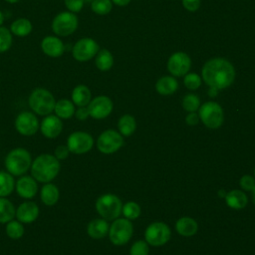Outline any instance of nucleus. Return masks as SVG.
<instances>
[{
	"label": "nucleus",
	"instance_id": "nucleus-10",
	"mask_svg": "<svg viewBox=\"0 0 255 255\" xmlns=\"http://www.w3.org/2000/svg\"><path fill=\"white\" fill-rule=\"evenodd\" d=\"M99 44L92 38H82L78 40L72 49V54L75 60L86 62L94 58L99 52Z\"/></svg>",
	"mask_w": 255,
	"mask_h": 255
},
{
	"label": "nucleus",
	"instance_id": "nucleus-23",
	"mask_svg": "<svg viewBox=\"0 0 255 255\" xmlns=\"http://www.w3.org/2000/svg\"><path fill=\"white\" fill-rule=\"evenodd\" d=\"M178 88V82L174 77L163 76L159 78L155 84V90L162 96H168L173 94Z\"/></svg>",
	"mask_w": 255,
	"mask_h": 255
},
{
	"label": "nucleus",
	"instance_id": "nucleus-4",
	"mask_svg": "<svg viewBox=\"0 0 255 255\" xmlns=\"http://www.w3.org/2000/svg\"><path fill=\"white\" fill-rule=\"evenodd\" d=\"M28 104L34 114L48 116L54 112L56 100L50 91L44 88H36L31 92Z\"/></svg>",
	"mask_w": 255,
	"mask_h": 255
},
{
	"label": "nucleus",
	"instance_id": "nucleus-45",
	"mask_svg": "<svg viewBox=\"0 0 255 255\" xmlns=\"http://www.w3.org/2000/svg\"><path fill=\"white\" fill-rule=\"evenodd\" d=\"M111 1L118 6H127L130 2V0H111Z\"/></svg>",
	"mask_w": 255,
	"mask_h": 255
},
{
	"label": "nucleus",
	"instance_id": "nucleus-9",
	"mask_svg": "<svg viewBox=\"0 0 255 255\" xmlns=\"http://www.w3.org/2000/svg\"><path fill=\"white\" fill-rule=\"evenodd\" d=\"M124 144V138L121 133L114 129L103 131L97 140L98 149L106 154L119 150Z\"/></svg>",
	"mask_w": 255,
	"mask_h": 255
},
{
	"label": "nucleus",
	"instance_id": "nucleus-31",
	"mask_svg": "<svg viewBox=\"0 0 255 255\" xmlns=\"http://www.w3.org/2000/svg\"><path fill=\"white\" fill-rule=\"evenodd\" d=\"M118 127H119V130L123 135L128 136L132 134L133 131L135 130V128H136L135 120L130 115H125L121 117V119L119 120Z\"/></svg>",
	"mask_w": 255,
	"mask_h": 255
},
{
	"label": "nucleus",
	"instance_id": "nucleus-48",
	"mask_svg": "<svg viewBox=\"0 0 255 255\" xmlns=\"http://www.w3.org/2000/svg\"><path fill=\"white\" fill-rule=\"evenodd\" d=\"M252 192H253V195H252V200H253V203L255 204V187L253 188Z\"/></svg>",
	"mask_w": 255,
	"mask_h": 255
},
{
	"label": "nucleus",
	"instance_id": "nucleus-26",
	"mask_svg": "<svg viewBox=\"0 0 255 255\" xmlns=\"http://www.w3.org/2000/svg\"><path fill=\"white\" fill-rule=\"evenodd\" d=\"M226 203L229 207L233 209H241L246 206L248 202V198L246 194L241 190H231L225 195Z\"/></svg>",
	"mask_w": 255,
	"mask_h": 255
},
{
	"label": "nucleus",
	"instance_id": "nucleus-43",
	"mask_svg": "<svg viewBox=\"0 0 255 255\" xmlns=\"http://www.w3.org/2000/svg\"><path fill=\"white\" fill-rule=\"evenodd\" d=\"M75 116L79 121H85L90 117V113H89V109L88 106L86 107H79L76 111H75Z\"/></svg>",
	"mask_w": 255,
	"mask_h": 255
},
{
	"label": "nucleus",
	"instance_id": "nucleus-40",
	"mask_svg": "<svg viewBox=\"0 0 255 255\" xmlns=\"http://www.w3.org/2000/svg\"><path fill=\"white\" fill-rule=\"evenodd\" d=\"M240 186L245 190H253L255 187V179L250 175H244L240 179Z\"/></svg>",
	"mask_w": 255,
	"mask_h": 255
},
{
	"label": "nucleus",
	"instance_id": "nucleus-12",
	"mask_svg": "<svg viewBox=\"0 0 255 255\" xmlns=\"http://www.w3.org/2000/svg\"><path fill=\"white\" fill-rule=\"evenodd\" d=\"M144 237L147 244L161 246L170 239V229L165 223L154 222L145 229Z\"/></svg>",
	"mask_w": 255,
	"mask_h": 255
},
{
	"label": "nucleus",
	"instance_id": "nucleus-38",
	"mask_svg": "<svg viewBox=\"0 0 255 255\" xmlns=\"http://www.w3.org/2000/svg\"><path fill=\"white\" fill-rule=\"evenodd\" d=\"M148 254V245L146 241L139 240L132 244L130 247L129 255H147Z\"/></svg>",
	"mask_w": 255,
	"mask_h": 255
},
{
	"label": "nucleus",
	"instance_id": "nucleus-47",
	"mask_svg": "<svg viewBox=\"0 0 255 255\" xmlns=\"http://www.w3.org/2000/svg\"><path fill=\"white\" fill-rule=\"evenodd\" d=\"M3 22H4V15H3V13L0 11V26L3 24Z\"/></svg>",
	"mask_w": 255,
	"mask_h": 255
},
{
	"label": "nucleus",
	"instance_id": "nucleus-21",
	"mask_svg": "<svg viewBox=\"0 0 255 255\" xmlns=\"http://www.w3.org/2000/svg\"><path fill=\"white\" fill-rule=\"evenodd\" d=\"M40 197L42 202L47 206L55 205L60 197V191L54 183L47 182L45 183L40 191Z\"/></svg>",
	"mask_w": 255,
	"mask_h": 255
},
{
	"label": "nucleus",
	"instance_id": "nucleus-35",
	"mask_svg": "<svg viewBox=\"0 0 255 255\" xmlns=\"http://www.w3.org/2000/svg\"><path fill=\"white\" fill-rule=\"evenodd\" d=\"M122 212L124 213V215L126 216L127 219H136L139 214H140V207L137 203L133 202V201H128L127 202L122 209Z\"/></svg>",
	"mask_w": 255,
	"mask_h": 255
},
{
	"label": "nucleus",
	"instance_id": "nucleus-42",
	"mask_svg": "<svg viewBox=\"0 0 255 255\" xmlns=\"http://www.w3.org/2000/svg\"><path fill=\"white\" fill-rule=\"evenodd\" d=\"M200 0H182L183 7L190 12H194L200 7Z\"/></svg>",
	"mask_w": 255,
	"mask_h": 255
},
{
	"label": "nucleus",
	"instance_id": "nucleus-17",
	"mask_svg": "<svg viewBox=\"0 0 255 255\" xmlns=\"http://www.w3.org/2000/svg\"><path fill=\"white\" fill-rule=\"evenodd\" d=\"M15 188L20 197L30 199L38 192L37 180L32 175H23L16 181Z\"/></svg>",
	"mask_w": 255,
	"mask_h": 255
},
{
	"label": "nucleus",
	"instance_id": "nucleus-5",
	"mask_svg": "<svg viewBox=\"0 0 255 255\" xmlns=\"http://www.w3.org/2000/svg\"><path fill=\"white\" fill-rule=\"evenodd\" d=\"M96 209L104 219L115 220L122 213L123 204L117 195L106 193L97 199Z\"/></svg>",
	"mask_w": 255,
	"mask_h": 255
},
{
	"label": "nucleus",
	"instance_id": "nucleus-6",
	"mask_svg": "<svg viewBox=\"0 0 255 255\" xmlns=\"http://www.w3.org/2000/svg\"><path fill=\"white\" fill-rule=\"evenodd\" d=\"M199 119L210 128H219L224 121V114L219 104L215 102H206L199 107Z\"/></svg>",
	"mask_w": 255,
	"mask_h": 255
},
{
	"label": "nucleus",
	"instance_id": "nucleus-22",
	"mask_svg": "<svg viewBox=\"0 0 255 255\" xmlns=\"http://www.w3.org/2000/svg\"><path fill=\"white\" fill-rule=\"evenodd\" d=\"M72 102L78 107H86L92 100V93L85 85H78L72 91Z\"/></svg>",
	"mask_w": 255,
	"mask_h": 255
},
{
	"label": "nucleus",
	"instance_id": "nucleus-14",
	"mask_svg": "<svg viewBox=\"0 0 255 255\" xmlns=\"http://www.w3.org/2000/svg\"><path fill=\"white\" fill-rule=\"evenodd\" d=\"M191 67V59L184 52L173 53L167 61V70L174 77L185 76Z\"/></svg>",
	"mask_w": 255,
	"mask_h": 255
},
{
	"label": "nucleus",
	"instance_id": "nucleus-20",
	"mask_svg": "<svg viewBox=\"0 0 255 255\" xmlns=\"http://www.w3.org/2000/svg\"><path fill=\"white\" fill-rule=\"evenodd\" d=\"M110 226L106 219L96 218L89 222L87 226V232L90 237L94 239H101L104 238L109 232Z\"/></svg>",
	"mask_w": 255,
	"mask_h": 255
},
{
	"label": "nucleus",
	"instance_id": "nucleus-27",
	"mask_svg": "<svg viewBox=\"0 0 255 255\" xmlns=\"http://www.w3.org/2000/svg\"><path fill=\"white\" fill-rule=\"evenodd\" d=\"M33 29V25L30 20L26 18H19L15 20L10 27V31L12 34L18 37H25L28 36Z\"/></svg>",
	"mask_w": 255,
	"mask_h": 255
},
{
	"label": "nucleus",
	"instance_id": "nucleus-3",
	"mask_svg": "<svg viewBox=\"0 0 255 255\" xmlns=\"http://www.w3.org/2000/svg\"><path fill=\"white\" fill-rule=\"evenodd\" d=\"M6 170L12 175L21 176L31 167L32 157L30 152L23 147L10 150L5 157Z\"/></svg>",
	"mask_w": 255,
	"mask_h": 255
},
{
	"label": "nucleus",
	"instance_id": "nucleus-36",
	"mask_svg": "<svg viewBox=\"0 0 255 255\" xmlns=\"http://www.w3.org/2000/svg\"><path fill=\"white\" fill-rule=\"evenodd\" d=\"M12 45V33L6 27L0 26V53L10 49Z\"/></svg>",
	"mask_w": 255,
	"mask_h": 255
},
{
	"label": "nucleus",
	"instance_id": "nucleus-28",
	"mask_svg": "<svg viewBox=\"0 0 255 255\" xmlns=\"http://www.w3.org/2000/svg\"><path fill=\"white\" fill-rule=\"evenodd\" d=\"M95 64L100 71H109L114 65V57L107 49H101L96 55Z\"/></svg>",
	"mask_w": 255,
	"mask_h": 255
},
{
	"label": "nucleus",
	"instance_id": "nucleus-7",
	"mask_svg": "<svg viewBox=\"0 0 255 255\" xmlns=\"http://www.w3.org/2000/svg\"><path fill=\"white\" fill-rule=\"evenodd\" d=\"M79 20L75 13L64 11L55 16L52 22V30L57 36L66 37L73 34L78 28Z\"/></svg>",
	"mask_w": 255,
	"mask_h": 255
},
{
	"label": "nucleus",
	"instance_id": "nucleus-18",
	"mask_svg": "<svg viewBox=\"0 0 255 255\" xmlns=\"http://www.w3.org/2000/svg\"><path fill=\"white\" fill-rule=\"evenodd\" d=\"M39 206L33 201H25L16 209V218L22 223H32L39 216Z\"/></svg>",
	"mask_w": 255,
	"mask_h": 255
},
{
	"label": "nucleus",
	"instance_id": "nucleus-29",
	"mask_svg": "<svg viewBox=\"0 0 255 255\" xmlns=\"http://www.w3.org/2000/svg\"><path fill=\"white\" fill-rule=\"evenodd\" d=\"M15 188V180L8 171L0 170V197H6L12 193Z\"/></svg>",
	"mask_w": 255,
	"mask_h": 255
},
{
	"label": "nucleus",
	"instance_id": "nucleus-30",
	"mask_svg": "<svg viewBox=\"0 0 255 255\" xmlns=\"http://www.w3.org/2000/svg\"><path fill=\"white\" fill-rule=\"evenodd\" d=\"M16 209L13 203L6 197H0V223H7L14 219Z\"/></svg>",
	"mask_w": 255,
	"mask_h": 255
},
{
	"label": "nucleus",
	"instance_id": "nucleus-11",
	"mask_svg": "<svg viewBox=\"0 0 255 255\" xmlns=\"http://www.w3.org/2000/svg\"><path fill=\"white\" fill-rule=\"evenodd\" d=\"M94 145L93 136L86 131H74L67 139V146L70 152L83 154L92 149Z\"/></svg>",
	"mask_w": 255,
	"mask_h": 255
},
{
	"label": "nucleus",
	"instance_id": "nucleus-39",
	"mask_svg": "<svg viewBox=\"0 0 255 255\" xmlns=\"http://www.w3.org/2000/svg\"><path fill=\"white\" fill-rule=\"evenodd\" d=\"M64 3L70 12L77 13L83 9L85 0H64Z\"/></svg>",
	"mask_w": 255,
	"mask_h": 255
},
{
	"label": "nucleus",
	"instance_id": "nucleus-33",
	"mask_svg": "<svg viewBox=\"0 0 255 255\" xmlns=\"http://www.w3.org/2000/svg\"><path fill=\"white\" fill-rule=\"evenodd\" d=\"M91 8L98 15H106L111 12L113 3L111 0H93L91 2Z\"/></svg>",
	"mask_w": 255,
	"mask_h": 255
},
{
	"label": "nucleus",
	"instance_id": "nucleus-51",
	"mask_svg": "<svg viewBox=\"0 0 255 255\" xmlns=\"http://www.w3.org/2000/svg\"><path fill=\"white\" fill-rule=\"evenodd\" d=\"M254 174H255V170H254Z\"/></svg>",
	"mask_w": 255,
	"mask_h": 255
},
{
	"label": "nucleus",
	"instance_id": "nucleus-32",
	"mask_svg": "<svg viewBox=\"0 0 255 255\" xmlns=\"http://www.w3.org/2000/svg\"><path fill=\"white\" fill-rule=\"evenodd\" d=\"M5 231L7 236L11 239H19L24 235V232H25L22 222L14 219L6 223Z\"/></svg>",
	"mask_w": 255,
	"mask_h": 255
},
{
	"label": "nucleus",
	"instance_id": "nucleus-16",
	"mask_svg": "<svg viewBox=\"0 0 255 255\" xmlns=\"http://www.w3.org/2000/svg\"><path fill=\"white\" fill-rule=\"evenodd\" d=\"M40 130L45 137L55 138L63 130L62 120L58 118L56 115L50 114L42 120L40 124Z\"/></svg>",
	"mask_w": 255,
	"mask_h": 255
},
{
	"label": "nucleus",
	"instance_id": "nucleus-34",
	"mask_svg": "<svg viewBox=\"0 0 255 255\" xmlns=\"http://www.w3.org/2000/svg\"><path fill=\"white\" fill-rule=\"evenodd\" d=\"M182 107L186 112L193 113L200 107V100L194 94H187L182 100Z\"/></svg>",
	"mask_w": 255,
	"mask_h": 255
},
{
	"label": "nucleus",
	"instance_id": "nucleus-2",
	"mask_svg": "<svg viewBox=\"0 0 255 255\" xmlns=\"http://www.w3.org/2000/svg\"><path fill=\"white\" fill-rule=\"evenodd\" d=\"M60 161L54 154L42 153L38 155L31 164V174L39 182H51L59 173Z\"/></svg>",
	"mask_w": 255,
	"mask_h": 255
},
{
	"label": "nucleus",
	"instance_id": "nucleus-44",
	"mask_svg": "<svg viewBox=\"0 0 255 255\" xmlns=\"http://www.w3.org/2000/svg\"><path fill=\"white\" fill-rule=\"evenodd\" d=\"M199 116L195 113V112H193V113H190L189 115H187V117L185 118V122H186V124L187 125H189V126H195V125H197L198 124V122H199Z\"/></svg>",
	"mask_w": 255,
	"mask_h": 255
},
{
	"label": "nucleus",
	"instance_id": "nucleus-50",
	"mask_svg": "<svg viewBox=\"0 0 255 255\" xmlns=\"http://www.w3.org/2000/svg\"><path fill=\"white\" fill-rule=\"evenodd\" d=\"M85 1H87V2H92L93 0H85Z\"/></svg>",
	"mask_w": 255,
	"mask_h": 255
},
{
	"label": "nucleus",
	"instance_id": "nucleus-8",
	"mask_svg": "<svg viewBox=\"0 0 255 255\" xmlns=\"http://www.w3.org/2000/svg\"><path fill=\"white\" fill-rule=\"evenodd\" d=\"M132 224L127 218L116 219L109 229V237L113 244L124 245L132 235Z\"/></svg>",
	"mask_w": 255,
	"mask_h": 255
},
{
	"label": "nucleus",
	"instance_id": "nucleus-15",
	"mask_svg": "<svg viewBox=\"0 0 255 255\" xmlns=\"http://www.w3.org/2000/svg\"><path fill=\"white\" fill-rule=\"evenodd\" d=\"M90 117L96 120L107 118L113 111V102L107 96H98L88 105Z\"/></svg>",
	"mask_w": 255,
	"mask_h": 255
},
{
	"label": "nucleus",
	"instance_id": "nucleus-1",
	"mask_svg": "<svg viewBox=\"0 0 255 255\" xmlns=\"http://www.w3.org/2000/svg\"><path fill=\"white\" fill-rule=\"evenodd\" d=\"M202 79L209 87L223 90L232 85L235 80L233 65L223 58L208 60L202 67Z\"/></svg>",
	"mask_w": 255,
	"mask_h": 255
},
{
	"label": "nucleus",
	"instance_id": "nucleus-24",
	"mask_svg": "<svg viewBox=\"0 0 255 255\" xmlns=\"http://www.w3.org/2000/svg\"><path fill=\"white\" fill-rule=\"evenodd\" d=\"M75 105L68 99H61L56 102L54 112L61 120H68L75 115Z\"/></svg>",
	"mask_w": 255,
	"mask_h": 255
},
{
	"label": "nucleus",
	"instance_id": "nucleus-19",
	"mask_svg": "<svg viewBox=\"0 0 255 255\" xmlns=\"http://www.w3.org/2000/svg\"><path fill=\"white\" fill-rule=\"evenodd\" d=\"M41 49L45 55L51 58H59L65 51L62 40L56 36H46L41 42Z\"/></svg>",
	"mask_w": 255,
	"mask_h": 255
},
{
	"label": "nucleus",
	"instance_id": "nucleus-46",
	"mask_svg": "<svg viewBox=\"0 0 255 255\" xmlns=\"http://www.w3.org/2000/svg\"><path fill=\"white\" fill-rule=\"evenodd\" d=\"M217 91H218L217 89L210 87V88H209V91H208V95H209L210 97H215V96L217 95Z\"/></svg>",
	"mask_w": 255,
	"mask_h": 255
},
{
	"label": "nucleus",
	"instance_id": "nucleus-41",
	"mask_svg": "<svg viewBox=\"0 0 255 255\" xmlns=\"http://www.w3.org/2000/svg\"><path fill=\"white\" fill-rule=\"evenodd\" d=\"M69 153H70V150L68 148L67 145H58L54 151V155L56 156V158H58L59 160L60 159H65L69 156Z\"/></svg>",
	"mask_w": 255,
	"mask_h": 255
},
{
	"label": "nucleus",
	"instance_id": "nucleus-37",
	"mask_svg": "<svg viewBox=\"0 0 255 255\" xmlns=\"http://www.w3.org/2000/svg\"><path fill=\"white\" fill-rule=\"evenodd\" d=\"M201 82H202L201 77L195 73H187L183 79L184 86L187 89L192 90V91L197 90L201 86Z\"/></svg>",
	"mask_w": 255,
	"mask_h": 255
},
{
	"label": "nucleus",
	"instance_id": "nucleus-13",
	"mask_svg": "<svg viewBox=\"0 0 255 255\" xmlns=\"http://www.w3.org/2000/svg\"><path fill=\"white\" fill-rule=\"evenodd\" d=\"M39 128V120L32 112H22L15 119V128L22 135H33L38 131Z\"/></svg>",
	"mask_w": 255,
	"mask_h": 255
},
{
	"label": "nucleus",
	"instance_id": "nucleus-49",
	"mask_svg": "<svg viewBox=\"0 0 255 255\" xmlns=\"http://www.w3.org/2000/svg\"><path fill=\"white\" fill-rule=\"evenodd\" d=\"M4 1H6V2H8V3L13 4V3H17V2H18V1H20V0H4Z\"/></svg>",
	"mask_w": 255,
	"mask_h": 255
},
{
	"label": "nucleus",
	"instance_id": "nucleus-25",
	"mask_svg": "<svg viewBox=\"0 0 255 255\" xmlns=\"http://www.w3.org/2000/svg\"><path fill=\"white\" fill-rule=\"evenodd\" d=\"M197 223L194 219L191 217H181L180 219L177 220L175 224V229L176 231L185 237L192 236L196 233L197 231Z\"/></svg>",
	"mask_w": 255,
	"mask_h": 255
}]
</instances>
